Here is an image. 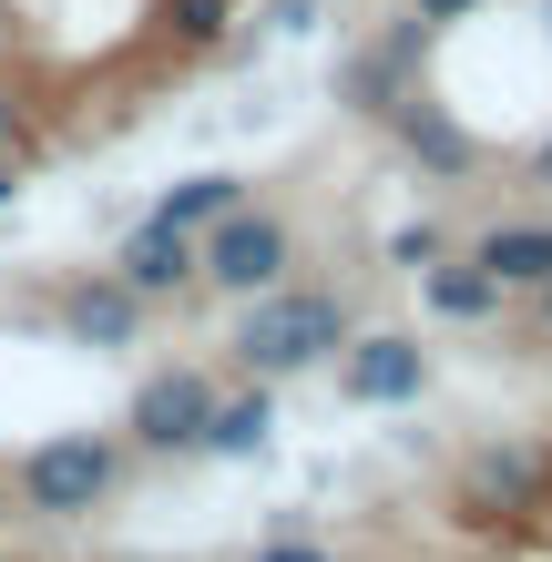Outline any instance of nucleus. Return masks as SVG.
<instances>
[{
    "label": "nucleus",
    "instance_id": "1",
    "mask_svg": "<svg viewBox=\"0 0 552 562\" xmlns=\"http://www.w3.org/2000/svg\"><path fill=\"white\" fill-rule=\"evenodd\" d=\"M359 338L348 327V296L338 286H267L246 307V327H236V358H246V379H297V369H328V358Z\"/></svg>",
    "mask_w": 552,
    "mask_h": 562
},
{
    "label": "nucleus",
    "instance_id": "2",
    "mask_svg": "<svg viewBox=\"0 0 552 562\" xmlns=\"http://www.w3.org/2000/svg\"><path fill=\"white\" fill-rule=\"evenodd\" d=\"M113 481H123V440H103V429H61V440H42V450L21 460V502L42 512V521L103 512Z\"/></svg>",
    "mask_w": 552,
    "mask_h": 562
},
{
    "label": "nucleus",
    "instance_id": "3",
    "mask_svg": "<svg viewBox=\"0 0 552 562\" xmlns=\"http://www.w3.org/2000/svg\"><path fill=\"white\" fill-rule=\"evenodd\" d=\"M194 256H205V286L267 296V286H286V267H297V225L267 215V205H236V215H215L205 236H194Z\"/></svg>",
    "mask_w": 552,
    "mask_h": 562
},
{
    "label": "nucleus",
    "instance_id": "4",
    "mask_svg": "<svg viewBox=\"0 0 552 562\" xmlns=\"http://www.w3.org/2000/svg\"><path fill=\"white\" fill-rule=\"evenodd\" d=\"M215 400H225V389H215L205 369H154V379L134 389V409H123V429H134V450H154V460H184V450H205Z\"/></svg>",
    "mask_w": 552,
    "mask_h": 562
},
{
    "label": "nucleus",
    "instance_id": "5",
    "mask_svg": "<svg viewBox=\"0 0 552 562\" xmlns=\"http://www.w3.org/2000/svg\"><path fill=\"white\" fill-rule=\"evenodd\" d=\"M338 389L359 409H409L419 389H430V348L409 338V327H379V338H348L338 348Z\"/></svg>",
    "mask_w": 552,
    "mask_h": 562
},
{
    "label": "nucleus",
    "instance_id": "6",
    "mask_svg": "<svg viewBox=\"0 0 552 562\" xmlns=\"http://www.w3.org/2000/svg\"><path fill=\"white\" fill-rule=\"evenodd\" d=\"M144 296L134 286H123V277H72V286H61V327H72V348H144Z\"/></svg>",
    "mask_w": 552,
    "mask_h": 562
},
{
    "label": "nucleus",
    "instance_id": "7",
    "mask_svg": "<svg viewBox=\"0 0 552 562\" xmlns=\"http://www.w3.org/2000/svg\"><path fill=\"white\" fill-rule=\"evenodd\" d=\"M113 277H123V286H134L144 307H154V296H184V286H205V256H194V236H174V225H154V215H144L134 236H123Z\"/></svg>",
    "mask_w": 552,
    "mask_h": 562
},
{
    "label": "nucleus",
    "instance_id": "8",
    "mask_svg": "<svg viewBox=\"0 0 552 562\" xmlns=\"http://www.w3.org/2000/svg\"><path fill=\"white\" fill-rule=\"evenodd\" d=\"M471 267L492 277L502 296H511V286H542V277H552V215H502V225H481V236H471Z\"/></svg>",
    "mask_w": 552,
    "mask_h": 562
},
{
    "label": "nucleus",
    "instance_id": "9",
    "mask_svg": "<svg viewBox=\"0 0 552 562\" xmlns=\"http://www.w3.org/2000/svg\"><path fill=\"white\" fill-rule=\"evenodd\" d=\"M419 52H430V21H399L388 42H369V61H359V103H369V113H399V103H409Z\"/></svg>",
    "mask_w": 552,
    "mask_h": 562
},
{
    "label": "nucleus",
    "instance_id": "10",
    "mask_svg": "<svg viewBox=\"0 0 552 562\" xmlns=\"http://www.w3.org/2000/svg\"><path fill=\"white\" fill-rule=\"evenodd\" d=\"M419 296H430V317H450V327H481L502 307V286L471 267V256H430V267H419Z\"/></svg>",
    "mask_w": 552,
    "mask_h": 562
},
{
    "label": "nucleus",
    "instance_id": "11",
    "mask_svg": "<svg viewBox=\"0 0 552 562\" xmlns=\"http://www.w3.org/2000/svg\"><path fill=\"white\" fill-rule=\"evenodd\" d=\"M388 123H399V144H409L419 164H430V175H471V154H481V144L461 134V123H450L440 103H419V92H409V103L388 113Z\"/></svg>",
    "mask_w": 552,
    "mask_h": 562
},
{
    "label": "nucleus",
    "instance_id": "12",
    "mask_svg": "<svg viewBox=\"0 0 552 562\" xmlns=\"http://www.w3.org/2000/svg\"><path fill=\"white\" fill-rule=\"evenodd\" d=\"M246 205V184L236 175H184V184H165V205H154V225H174V236H205L215 215H236Z\"/></svg>",
    "mask_w": 552,
    "mask_h": 562
},
{
    "label": "nucleus",
    "instance_id": "13",
    "mask_svg": "<svg viewBox=\"0 0 552 562\" xmlns=\"http://www.w3.org/2000/svg\"><path fill=\"white\" fill-rule=\"evenodd\" d=\"M267 429H277V400H267V379H256V389H236V400H215L205 450H225V460H256V450H267Z\"/></svg>",
    "mask_w": 552,
    "mask_h": 562
},
{
    "label": "nucleus",
    "instance_id": "14",
    "mask_svg": "<svg viewBox=\"0 0 552 562\" xmlns=\"http://www.w3.org/2000/svg\"><path fill=\"white\" fill-rule=\"evenodd\" d=\"M471 481H481V502H492V512H522L532 491L552 481V450H492V460H481Z\"/></svg>",
    "mask_w": 552,
    "mask_h": 562
},
{
    "label": "nucleus",
    "instance_id": "15",
    "mask_svg": "<svg viewBox=\"0 0 552 562\" xmlns=\"http://www.w3.org/2000/svg\"><path fill=\"white\" fill-rule=\"evenodd\" d=\"M165 31H174V42H215V31H225V0H165Z\"/></svg>",
    "mask_w": 552,
    "mask_h": 562
},
{
    "label": "nucleus",
    "instance_id": "16",
    "mask_svg": "<svg viewBox=\"0 0 552 562\" xmlns=\"http://www.w3.org/2000/svg\"><path fill=\"white\" fill-rule=\"evenodd\" d=\"M388 256H399V267H430V256H440V225H399V236H388Z\"/></svg>",
    "mask_w": 552,
    "mask_h": 562
},
{
    "label": "nucleus",
    "instance_id": "17",
    "mask_svg": "<svg viewBox=\"0 0 552 562\" xmlns=\"http://www.w3.org/2000/svg\"><path fill=\"white\" fill-rule=\"evenodd\" d=\"M481 0H409V21H430V31H450V21H471Z\"/></svg>",
    "mask_w": 552,
    "mask_h": 562
},
{
    "label": "nucleus",
    "instance_id": "18",
    "mask_svg": "<svg viewBox=\"0 0 552 562\" xmlns=\"http://www.w3.org/2000/svg\"><path fill=\"white\" fill-rule=\"evenodd\" d=\"M256 562H328V552H317V542H267Z\"/></svg>",
    "mask_w": 552,
    "mask_h": 562
},
{
    "label": "nucleus",
    "instance_id": "19",
    "mask_svg": "<svg viewBox=\"0 0 552 562\" xmlns=\"http://www.w3.org/2000/svg\"><path fill=\"white\" fill-rule=\"evenodd\" d=\"M11 154H21V113L0 103V164H11Z\"/></svg>",
    "mask_w": 552,
    "mask_h": 562
},
{
    "label": "nucleus",
    "instance_id": "20",
    "mask_svg": "<svg viewBox=\"0 0 552 562\" xmlns=\"http://www.w3.org/2000/svg\"><path fill=\"white\" fill-rule=\"evenodd\" d=\"M532 184H542V194H552V134H542V144H532Z\"/></svg>",
    "mask_w": 552,
    "mask_h": 562
},
{
    "label": "nucleus",
    "instance_id": "21",
    "mask_svg": "<svg viewBox=\"0 0 552 562\" xmlns=\"http://www.w3.org/2000/svg\"><path fill=\"white\" fill-rule=\"evenodd\" d=\"M11 194H21V175H11V164H0V205H11Z\"/></svg>",
    "mask_w": 552,
    "mask_h": 562
},
{
    "label": "nucleus",
    "instance_id": "22",
    "mask_svg": "<svg viewBox=\"0 0 552 562\" xmlns=\"http://www.w3.org/2000/svg\"><path fill=\"white\" fill-rule=\"evenodd\" d=\"M532 296H542V327H552V277H542V286H532Z\"/></svg>",
    "mask_w": 552,
    "mask_h": 562
},
{
    "label": "nucleus",
    "instance_id": "23",
    "mask_svg": "<svg viewBox=\"0 0 552 562\" xmlns=\"http://www.w3.org/2000/svg\"><path fill=\"white\" fill-rule=\"evenodd\" d=\"M542 31H552V0H542Z\"/></svg>",
    "mask_w": 552,
    "mask_h": 562
}]
</instances>
